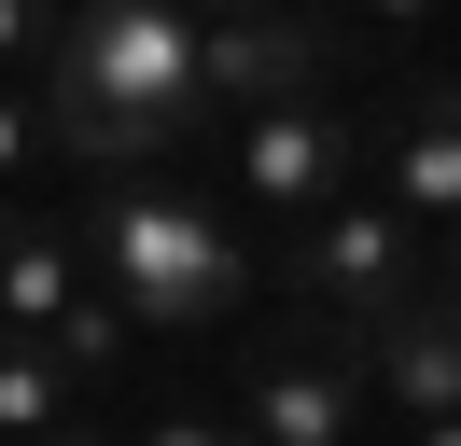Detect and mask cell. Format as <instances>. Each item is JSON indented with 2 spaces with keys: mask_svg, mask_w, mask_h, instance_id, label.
<instances>
[{
  "mask_svg": "<svg viewBox=\"0 0 461 446\" xmlns=\"http://www.w3.org/2000/svg\"><path fill=\"white\" fill-rule=\"evenodd\" d=\"M42 126L85 167H154L210 126V14L182 0H85L42 42Z\"/></svg>",
  "mask_w": 461,
  "mask_h": 446,
  "instance_id": "6da1fadb",
  "label": "cell"
},
{
  "mask_svg": "<svg viewBox=\"0 0 461 446\" xmlns=\"http://www.w3.org/2000/svg\"><path fill=\"white\" fill-rule=\"evenodd\" d=\"M85 251H98V279L140 307V334H210V321L238 307V237L196 210V195L140 182V167H113V195H98Z\"/></svg>",
  "mask_w": 461,
  "mask_h": 446,
  "instance_id": "7a4b0ae2",
  "label": "cell"
},
{
  "mask_svg": "<svg viewBox=\"0 0 461 446\" xmlns=\"http://www.w3.org/2000/svg\"><path fill=\"white\" fill-rule=\"evenodd\" d=\"M280 279L308 307H336V334H377L405 293H433V223L405 195H336L280 237Z\"/></svg>",
  "mask_w": 461,
  "mask_h": 446,
  "instance_id": "3957f363",
  "label": "cell"
},
{
  "mask_svg": "<svg viewBox=\"0 0 461 446\" xmlns=\"http://www.w3.org/2000/svg\"><path fill=\"white\" fill-rule=\"evenodd\" d=\"M349 167H364V126H349L336 98H266V112H238V195H252L266 223L336 210Z\"/></svg>",
  "mask_w": 461,
  "mask_h": 446,
  "instance_id": "277c9868",
  "label": "cell"
},
{
  "mask_svg": "<svg viewBox=\"0 0 461 446\" xmlns=\"http://www.w3.org/2000/svg\"><path fill=\"white\" fill-rule=\"evenodd\" d=\"M238 433L252 446H349L364 433V334H266Z\"/></svg>",
  "mask_w": 461,
  "mask_h": 446,
  "instance_id": "5b68a950",
  "label": "cell"
},
{
  "mask_svg": "<svg viewBox=\"0 0 461 446\" xmlns=\"http://www.w3.org/2000/svg\"><path fill=\"white\" fill-rule=\"evenodd\" d=\"M336 84V28L321 14H210V112H266V98H321Z\"/></svg>",
  "mask_w": 461,
  "mask_h": 446,
  "instance_id": "8992f818",
  "label": "cell"
},
{
  "mask_svg": "<svg viewBox=\"0 0 461 446\" xmlns=\"http://www.w3.org/2000/svg\"><path fill=\"white\" fill-rule=\"evenodd\" d=\"M364 390L405 418H447L461 405V293H405L392 321L364 334Z\"/></svg>",
  "mask_w": 461,
  "mask_h": 446,
  "instance_id": "52a82bcc",
  "label": "cell"
},
{
  "mask_svg": "<svg viewBox=\"0 0 461 446\" xmlns=\"http://www.w3.org/2000/svg\"><path fill=\"white\" fill-rule=\"evenodd\" d=\"M377 139H392V195L447 237V223H461V84H405Z\"/></svg>",
  "mask_w": 461,
  "mask_h": 446,
  "instance_id": "ba28073f",
  "label": "cell"
},
{
  "mask_svg": "<svg viewBox=\"0 0 461 446\" xmlns=\"http://www.w3.org/2000/svg\"><path fill=\"white\" fill-rule=\"evenodd\" d=\"M85 279H98L85 223H14V237H0V334H57Z\"/></svg>",
  "mask_w": 461,
  "mask_h": 446,
  "instance_id": "9c48e42d",
  "label": "cell"
},
{
  "mask_svg": "<svg viewBox=\"0 0 461 446\" xmlns=\"http://www.w3.org/2000/svg\"><path fill=\"white\" fill-rule=\"evenodd\" d=\"M70 390H85V377H70L42 334H0V446H42L57 418H85Z\"/></svg>",
  "mask_w": 461,
  "mask_h": 446,
  "instance_id": "30bf717a",
  "label": "cell"
},
{
  "mask_svg": "<svg viewBox=\"0 0 461 446\" xmlns=\"http://www.w3.org/2000/svg\"><path fill=\"white\" fill-rule=\"evenodd\" d=\"M42 349H57L70 377H98V362H126V349H140V307H126L113 279H85V293H70V321L42 334Z\"/></svg>",
  "mask_w": 461,
  "mask_h": 446,
  "instance_id": "8fae6325",
  "label": "cell"
},
{
  "mask_svg": "<svg viewBox=\"0 0 461 446\" xmlns=\"http://www.w3.org/2000/svg\"><path fill=\"white\" fill-rule=\"evenodd\" d=\"M57 42V0H0V70H14V56H42Z\"/></svg>",
  "mask_w": 461,
  "mask_h": 446,
  "instance_id": "7c38bea8",
  "label": "cell"
},
{
  "mask_svg": "<svg viewBox=\"0 0 461 446\" xmlns=\"http://www.w3.org/2000/svg\"><path fill=\"white\" fill-rule=\"evenodd\" d=\"M29 154H57V126H42L29 98H0V182H14V167H29Z\"/></svg>",
  "mask_w": 461,
  "mask_h": 446,
  "instance_id": "4fadbf2b",
  "label": "cell"
},
{
  "mask_svg": "<svg viewBox=\"0 0 461 446\" xmlns=\"http://www.w3.org/2000/svg\"><path fill=\"white\" fill-rule=\"evenodd\" d=\"M140 446H252V433H238V418H154Z\"/></svg>",
  "mask_w": 461,
  "mask_h": 446,
  "instance_id": "5bb4252c",
  "label": "cell"
},
{
  "mask_svg": "<svg viewBox=\"0 0 461 446\" xmlns=\"http://www.w3.org/2000/svg\"><path fill=\"white\" fill-rule=\"evenodd\" d=\"M336 14H364V28H420V14H447V0H336Z\"/></svg>",
  "mask_w": 461,
  "mask_h": 446,
  "instance_id": "9a60e30c",
  "label": "cell"
},
{
  "mask_svg": "<svg viewBox=\"0 0 461 446\" xmlns=\"http://www.w3.org/2000/svg\"><path fill=\"white\" fill-rule=\"evenodd\" d=\"M420 446H461V405H447V418H420Z\"/></svg>",
  "mask_w": 461,
  "mask_h": 446,
  "instance_id": "2e32d148",
  "label": "cell"
},
{
  "mask_svg": "<svg viewBox=\"0 0 461 446\" xmlns=\"http://www.w3.org/2000/svg\"><path fill=\"white\" fill-rule=\"evenodd\" d=\"M182 14H266V0H182Z\"/></svg>",
  "mask_w": 461,
  "mask_h": 446,
  "instance_id": "e0dca14e",
  "label": "cell"
},
{
  "mask_svg": "<svg viewBox=\"0 0 461 446\" xmlns=\"http://www.w3.org/2000/svg\"><path fill=\"white\" fill-rule=\"evenodd\" d=\"M433 293H461V223H447V279H433Z\"/></svg>",
  "mask_w": 461,
  "mask_h": 446,
  "instance_id": "ac0fdd59",
  "label": "cell"
},
{
  "mask_svg": "<svg viewBox=\"0 0 461 446\" xmlns=\"http://www.w3.org/2000/svg\"><path fill=\"white\" fill-rule=\"evenodd\" d=\"M42 446H98V433H85V418H57V433H42Z\"/></svg>",
  "mask_w": 461,
  "mask_h": 446,
  "instance_id": "d6986e66",
  "label": "cell"
},
{
  "mask_svg": "<svg viewBox=\"0 0 461 446\" xmlns=\"http://www.w3.org/2000/svg\"><path fill=\"white\" fill-rule=\"evenodd\" d=\"M14 223H29V210H14V182H0V237H14Z\"/></svg>",
  "mask_w": 461,
  "mask_h": 446,
  "instance_id": "ffe728a7",
  "label": "cell"
}]
</instances>
